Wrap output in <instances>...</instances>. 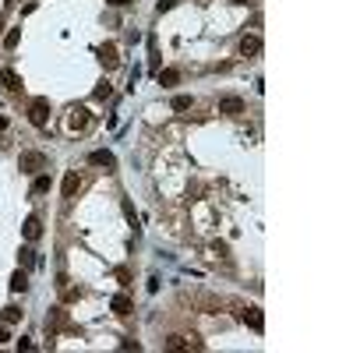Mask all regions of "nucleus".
Listing matches in <instances>:
<instances>
[{
    "instance_id": "nucleus-6",
    "label": "nucleus",
    "mask_w": 353,
    "mask_h": 353,
    "mask_svg": "<svg viewBox=\"0 0 353 353\" xmlns=\"http://www.w3.org/2000/svg\"><path fill=\"white\" fill-rule=\"evenodd\" d=\"M99 64H103L106 71H113L117 64H120V57H117V46H113V43H106V46L99 50Z\"/></svg>"
},
{
    "instance_id": "nucleus-24",
    "label": "nucleus",
    "mask_w": 353,
    "mask_h": 353,
    "mask_svg": "<svg viewBox=\"0 0 353 353\" xmlns=\"http://www.w3.org/2000/svg\"><path fill=\"white\" fill-rule=\"evenodd\" d=\"M110 7H124V4H131V0H106Z\"/></svg>"
},
{
    "instance_id": "nucleus-14",
    "label": "nucleus",
    "mask_w": 353,
    "mask_h": 353,
    "mask_svg": "<svg viewBox=\"0 0 353 353\" xmlns=\"http://www.w3.org/2000/svg\"><path fill=\"white\" fill-rule=\"evenodd\" d=\"M110 307H113V311H117V315H131V300H127V297H124V293H117V297H113V300H110Z\"/></svg>"
},
{
    "instance_id": "nucleus-25",
    "label": "nucleus",
    "mask_w": 353,
    "mask_h": 353,
    "mask_svg": "<svg viewBox=\"0 0 353 353\" xmlns=\"http://www.w3.org/2000/svg\"><path fill=\"white\" fill-rule=\"evenodd\" d=\"M0 343H7V325H0Z\"/></svg>"
},
{
    "instance_id": "nucleus-21",
    "label": "nucleus",
    "mask_w": 353,
    "mask_h": 353,
    "mask_svg": "<svg viewBox=\"0 0 353 353\" xmlns=\"http://www.w3.org/2000/svg\"><path fill=\"white\" fill-rule=\"evenodd\" d=\"M18 318H21L18 307H4V325H18Z\"/></svg>"
},
{
    "instance_id": "nucleus-7",
    "label": "nucleus",
    "mask_w": 353,
    "mask_h": 353,
    "mask_svg": "<svg viewBox=\"0 0 353 353\" xmlns=\"http://www.w3.org/2000/svg\"><path fill=\"white\" fill-rule=\"evenodd\" d=\"M21 233H25V240H39V237H43V223H39L35 216H28L25 226H21Z\"/></svg>"
},
{
    "instance_id": "nucleus-20",
    "label": "nucleus",
    "mask_w": 353,
    "mask_h": 353,
    "mask_svg": "<svg viewBox=\"0 0 353 353\" xmlns=\"http://www.w3.org/2000/svg\"><path fill=\"white\" fill-rule=\"evenodd\" d=\"M50 191V177H35V184H32V194H46Z\"/></svg>"
},
{
    "instance_id": "nucleus-2",
    "label": "nucleus",
    "mask_w": 353,
    "mask_h": 353,
    "mask_svg": "<svg viewBox=\"0 0 353 353\" xmlns=\"http://www.w3.org/2000/svg\"><path fill=\"white\" fill-rule=\"evenodd\" d=\"M21 170H25V173L46 170V155H43V152H21Z\"/></svg>"
},
{
    "instance_id": "nucleus-8",
    "label": "nucleus",
    "mask_w": 353,
    "mask_h": 353,
    "mask_svg": "<svg viewBox=\"0 0 353 353\" xmlns=\"http://www.w3.org/2000/svg\"><path fill=\"white\" fill-rule=\"evenodd\" d=\"M89 124V110H82V106H78V110H71V117H67V127L71 131H82Z\"/></svg>"
},
{
    "instance_id": "nucleus-22",
    "label": "nucleus",
    "mask_w": 353,
    "mask_h": 353,
    "mask_svg": "<svg viewBox=\"0 0 353 353\" xmlns=\"http://www.w3.org/2000/svg\"><path fill=\"white\" fill-rule=\"evenodd\" d=\"M173 4H177V0H159V4H155V11H159V14H163V11H170Z\"/></svg>"
},
{
    "instance_id": "nucleus-23",
    "label": "nucleus",
    "mask_w": 353,
    "mask_h": 353,
    "mask_svg": "<svg viewBox=\"0 0 353 353\" xmlns=\"http://www.w3.org/2000/svg\"><path fill=\"white\" fill-rule=\"evenodd\" d=\"M92 96H96V99H106V96H110V85H99V89H96Z\"/></svg>"
},
{
    "instance_id": "nucleus-27",
    "label": "nucleus",
    "mask_w": 353,
    "mask_h": 353,
    "mask_svg": "<svg viewBox=\"0 0 353 353\" xmlns=\"http://www.w3.org/2000/svg\"><path fill=\"white\" fill-rule=\"evenodd\" d=\"M233 4H247V0H233Z\"/></svg>"
},
{
    "instance_id": "nucleus-28",
    "label": "nucleus",
    "mask_w": 353,
    "mask_h": 353,
    "mask_svg": "<svg viewBox=\"0 0 353 353\" xmlns=\"http://www.w3.org/2000/svg\"><path fill=\"white\" fill-rule=\"evenodd\" d=\"M0 28H4V14H0Z\"/></svg>"
},
{
    "instance_id": "nucleus-4",
    "label": "nucleus",
    "mask_w": 353,
    "mask_h": 353,
    "mask_svg": "<svg viewBox=\"0 0 353 353\" xmlns=\"http://www.w3.org/2000/svg\"><path fill=\"white\" fill-rule=\"evenodd\" d=\"M89 163H92V166H106V170H113V166H117V155H113L110 148H96V152L89 155Z\"/></svg>"
},
{
    "instance_id": "nucleus-12",
    "label": "nucleus",
    "mask_w": 353,
    "mask_h": 353,
    "mask_svg": "<svg viewBox=\"0 0 353 353\" xmlns=\"http://www.w3.org/2000/svg\"><path fill=\"white\" fill-rule=\"evenodd\" d=\"M244 322H247L254 332H261V329H265V318H261V311H258V307H247V311H244Z\"/></svg>"
},
{
    "instance_id": "nucleus-9",
    "label": "nucleus",
    "mask_w": 353,
    "mask_h": 353,
    "mask_svg": "<svg viewBox=\"0 0 353 353\" xmlns=\"http://www.w3.org/2000/svg\"><path fill=\"white\" fill-rule=\"evenodd\" d=\"M254 53H261V39L258 35H244L240 39V57H254Z\"/></svg>"
},
{
    "instance_id": "nucleus-3",
    "label": "nucleus",
    "mask_w": 353,
    "mask_h": 353,
    "mask_svg": "<svg viewBox=\"0 0 353 353\" xmlns=\"http://www.w3.org/2000/svg\"><path fill=\"white\" fill-rule=\"evenodd\" d=\"M205 343L198 336H170L166 339V350H202Z\"/></svg>"
},
{
    "instance_id": "nucleus-26",
    "label": "nucleus",
    "mask_w": 353,
    "mask_h": 353,
    "mask_svg": "<svg viewBox=\"0 0 353 353\" xmlns=\"http://www.w3.org/2000/svg\"><path fill=\"white\" fill-rule=\"evenodd\" d=\"M4 127H7V120H4V117H0V131H4Z\"/></svg>"
},
{
    "instance_id": "nucleus-18",
    "label": "nucleus",
    "mask_w": 353,
    "mask_h": 353,
    "mask_svg": "<svg viewBox=\"0 0 353 353\" xmlns=\"http://www.w3.org/2000/svg\"><path fill=\"white\" fill-rule=\"evenodd\" d=\"M18 43H21V28H11V32L4 35V50H14Z\"/></svg>"
},
{
    "instance_id": "nucleus-10",
    "label": "nucleus",
    "mask_w": 353,
    "mask_h": 353,
    "mask_svg": "<svg viewBox=\"0 0 353 353\" xmlns=\"http://www.w3.org/2000/svg\"><path fill=\"white\" fill-rule=\"evenodd\" d=\"M219 110H223L226 117H240V113H244V103H240L237 96H226V99L219 103Z\"/></svg>"
},
{
    "instance_id": "nucleus-1",
    "label": "nucleus",
    "mask_w": 353,
    "mask_h": 353,
    "mask_svg": "<svg viewBox=\"0 0 353 353\" xmlns=\"http://www.w3.org/2000/svg\"><path fill=\"white\" fill-rule=\"evenodd\" d=\"M28 120L35 127H46L50 124V99H32L28 103Z\"/></svg>"
},
{
    "instance_id": "nucleus-16",
    "label": "nucleus",
    "mask_w": 353,
    "mask_h": 353,
    "mask_svg": "<svg viewBox=\"0 0 353 353\" xmlns=\"http://www.w3.org/2000/svg\"><path fill=\"white\" fill-rule=\"evenodd\" d=\"M7 286H11L14 293H21V290H28V276H25V272H21V268H18V272H14V276H11V283H7Z\"/></svg>"
},
{
    "instance_id": "nucleus-13",
    "label": "nucleus",
    "mask_w": 353,
    "mask_h": 353,
    "mask_svg": "<svg viewBox=\"0 0 353 353\" xmlns=\"http://www.w3.org/2000/svg\"><path fill=\"white\" fill-rule=\"evenodd\" d=\"M60 325H67V311H64V307H57V311H53V315L46 318V329H50V332H57Z\"/></svg>"
},
{
    "instance_id": "nucleus-17",
    "label": "nucleus",
    "mask_w": 353,
    "mask_h": 353,
    "mask_svg": "<svg viewBox=\"0 0 353 353\" xmlns=\"http://www.w3.org/2000/svg\"><path fill=\"white\" fill-rule=\"evenodd\" d=\"M18 261H21V268H35V251H32V247H21Z\"/></svg>"
},
{
    "instance_id": "nucleus-15",
    "label": "nucleus",
    "mask_w": 353,
    "mask_h": 353,
    "mask_svg": "<svg viewBox=\"0 0 353 353\" xmlns=\"http://www.w3.org/2000/svg\"><path fill=\"white\" fill-rule=\"evenodd\" d=\"M177 82H180V71H177V67L159 71V85H166V89H170V85H177Z\"/></svg>"
},
{
    "instance_id": "nucleus-19",
    "label": "nucleus",
    "mask_w": 353,
    "mask_h": 353,
    "mask_svg": "<svg viewBox=\"0 0 353 353\" xmlns=\"http://www.w3.org/2000/svg\"><path fill=\"white\" fill-rule=\"evenodd\" d=\"M170 106H173L177 113H184V110H191V96H173V99H170Z\"/></svg>"
},
{
    "instance_id": "nucleus-11",
    "label": "nucleus",
    "mask_w": 353,
    "mask_h": 353,
    "mask_svg": "<svg viewBox=\"0 0 353 353\" xmlns=\"http://www.w3.org/2000/svg\"><path fill=\"white\" fill-rule=\"evenodd\" d=\"M78 191H82V177H78V173L71 170V173L64 177V198H74Z\"/></svg>"
},
{
    "instance_id": "nucleus-5",
    "label": "nucleus",
    "mask_w": 353,
    "mask_h": 353,
    "mask_svg": "<svg viewBox=\"0 0 353 353\" xmlns=\"http://www.w3.org/2000/svg\"><path fill=\"white\" fill-rule=\"evenodd\" d=\"M0 85H4L7 92H21V74L11 71V67H4V71H0Z\"/></svg>"
}]
</instances>
